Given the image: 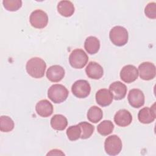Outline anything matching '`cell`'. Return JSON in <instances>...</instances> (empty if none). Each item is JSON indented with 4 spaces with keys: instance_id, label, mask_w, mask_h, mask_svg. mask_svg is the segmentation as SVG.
<instances>
[{
    "instance_id": "obj_1",
    "label": "cell",
    "mask_w": 156,
    "mask_h": 156,
    "mask_svg": "<svg viewBox=\"0 0 156 156\" xmlns=\"http://www.w3.org/2000/svg\"><path fill=\"white\" fill-rule=\"evenodd\" d=\"M26 68L27 73L30 76L39 79L43 77L46 68V64L42 58L35 57L27 61Z\"/></svg>"
},
{
    "instance_id": "obj_2",
    "label": "cell",
    "mask_w": 156,
    "mask_h": 156,
    "mask_svg": "<svg viewBox=\"0 0 156 156\" xmlns=\"http://www.w3.org/2000/svg\"><path fill=\"white\" fill-rule=\"evenodd\" d=\"M109 37L113 44L117 46H122L127 44L129 34L126 28L120 26H116L110 30Z\"/></svg>"
},
{
    "instance_id": "obj_3",
    "label": "cell",
    "mask_w": 156,
    "mask_h": 156,
    "mask_svg": "<svg viewBox=\"0 0 156 156\" xmlns=\"http://www.w3.org/2000/svg\"><path fill=\"white\" fill-rule=\"evenodd\" d=\"M68 94L67 88L62 84H54L48 91V98L55 104L64 102L67 99Z\"/></svg>"
},
{
    "instance_id": "obj_4",
    "label": "cell",
    "mask_w": 156,
    "mask_h": 156,
    "mask_svg": "<svg viewBox=\"0 0 156 156\" xmlns=\"http://www.w3.org/2000/svg\"><path fill=\"white\" fill-rule=\"evenodd\" d=\"M88 61V57L85 51L81 49L73 50L69 56L70 65L76 69L83 68Z\"/></svg>"
},
{
    "instance_id": "obj_5",
    "label": "cell",
    "mask_w": 156,
    "mask_h": 156,
    "mask_svg": "<svg viewBox=\"0 0 156 156\" xmlns=\"http://www.w3.org/2000/svg\"><path fill=\"white\" fill-rule=\"evenodd\" d=\"M122 147V141L119 136L112 135L108 136L104 142L106 153L110 155H116L119 154Z\"/></svg>"
},
{
    "instance_id": "obj_6",
    "label": "cell",
    "mask_w": 156,
    "mask_h": 156,
    "mask_svg": "<svg viewBox=\"0 0 156 156\" xmlns=\"http://www.w3.org/2000/svg\"><path fill=\"white\" fill-rule=\"evenodd\" d=\"M30 23L35 28L43 29L48 23V16L46 13L41 10L37 9L33 11L29 18Z\"/></svg>"
},
{
    "instance_id": "obj_7",
    "label": "cell",
    "mask_w": 156,
    "mask_h": 156,
    "mask_svg": "<svg viewBox=\"0 0 156 156\" xmlns=\"http://www.w3.org/2000/svg\"><path fill=\"white\" fill-rule=\"evenodd\" d=\"M71 91L73 94L78 98L87 97L91 91L90 83L86 80H78L72 85Z\"/></svg>"
},
{
    "instance_id": "obj_8",
    "label": "cell",
    "mask_w": 156,
    "mask_h": 156,
    "mask_svg": "<svg viewBox=\"0 0 156 156\" xmlns=\"http://www.w3.org/2000/svg\"><path fill=\"white\" fill-rule=\"evenodd\" d=\"M138 74L141 79L149 80L155 77L156 68L154 63L145 62L141 63L138 66Z\"/></svg>"
},
{
    "instance_id": "obj_9",
    "label": "cell",
    "mask_w": 156,
    "mask_h": 156,
    "mask_svg": "<svg viewBox=\"0 0 156 156\" xmlns=\"http://www.w3.org/2000/svg\"><path fill=\"white\" fill-rule=\"evenodd\" d=\"M127 99L129 104L134 108H140L144 104V95L140 89L133 88L130 90Z\"/></svg>"
},
{
    "instance_id": "obj_10",
    "label": "cell",
    "mask_w": 156,
    "mask_h": 156,
    "mask_svg": "<svg viewBox=\"0 0 156 156\" xmlns=\"http://www.w3.org/2000/svg\"><path fill=\"white\" fill-rule=\"evenodd\" d=\"M138 76V71L136 68L132 65L124 66L120 71V77L126 83L134 82Z\"/></svg>"
},
{
    "instance_id": "obj_11",
    "label": "cell",
    "mask_w": 156,
    "mask_h": 156,
    "mask_svg": "<svg viewBox=\"0 0 156 156\" xmlns=\"http://www.w3.org/2000/svg\"><path fill=\"white\" fill-rule=\"evenodd\" d=\"M155 104L151 108L144 107L141 108L138 113V120L143 124H149L152 122L155 119Z\"/></svg>"
},
{
    "instance_id": "obj_12",
    "label": "cell",
    "mask_w": 156,
    "mask_h": 156,
    "mask_svg": "<svg viewBox=\"0 0 156 156\" xmlns=\"http://www.w3.org/2000/svg\"><path fill=\"white\" fill-rule=\"evenodd\" d=\"M132 121L131 113L126 109L118 110L115 115L114 121L120 127H126L130 124Z\"/></svg>"
},
{
    "instance_id": "obj_13",
    "label": "cell",
    "mask_w": 156,
    "mask_h": 156,
    "mask_svg": "<svg viewBox=\"0 0 156 156\" xmlns=\"http://www.w3.org/2000/svg\"><path fill=\"white\" fill-rule=\"evenodd\" d=\"M65 76V69L60 65H52L46 71V77L52 82L60 81Z\"/></svg>"
},
{
    "instance_id": "obj_14",
    "label": "cell",
    "mask_w": 156,
    "mask_h": 156,
    "mask_svg": "<svg viewBox=\"0 0 156 156\" xmlns=\"http://www.w3.org/2000/svg\"><path fill=\"white\" fill-rule=\"evenodd\" d=\"M109 90L115 100H121L126 96L127 89L125 84L120 81H116L110 84Z\"/></svg>"
},
{
    "instance_id": "obj_15",
    "label": "cell",
    "mask_w": 156,
    "mask_h": 156,
    "mask_svg": "<svg viewBox=\"0 0 156 156\" xmlns=\"http://www.w3.org/2000/svg\"><path fill=\"white\" fill-rule=\"evenodd\" d=\"M87 76L93 79H99L104 74L102 67L96 62H90L85 68Z\"/></svg>"
},
{
    "instance_id": "obj_16",
    "label": "cell",
    "mask_w": 156,
    "mask_h": 156,
    "mask_svg": "<svg viewBox=\"0 0 156 156\" xmlns=\"http://www.w3.org/2000/svg\"><path fill=\"white\" fill-rule=\"evenodd\" d=\"M113 97L110 91L106 88L99 90L96 93V102L101 107L109 105L113 101Z\"/></svg>"
},
{
    "instance_id": "obj_17",
    "label": "cell",
    "mask_w": 156,
    "mask_h": 156,
    "mask_svg": "<svg viewBox=\"0 0 156 156\" xmlns=\"http://www.w3.org/2000/svg\"><path fill=\"white\" fill-rule=\"evenodd\" d=\"M37 114L41 117H48L53 113V105L47 99H43L37 102L35 106Z\"/></svg>"
},
{
    "instance_id": "obj_18",
    "label": "cell",
    "mask_w": 156,
    "mask_h": 156,
    "mask_svg": "<svg viewBox=\"0 0 156 156\" xmlns=\"http://www.w3.org/2000/svg\"><path fill=\"white\" fill-rule=\"evenodd\" d=\"M58 13L65 17H69L74 13V4L69 1H60L57 5Z\"/></svg>"
},
{
    "instance_id": "obj_19",
    "label": "cell",
    "mask_w": 156,
    "mask_h": 156,
    "mask_svg": "<svg viewBox=\"0 0 156 156\" xmlns=\"http://www.w3.org/2000/svg\"><path fill=\"white\" fill-rule=\"evenodd\" d=\"M84 48L88 54H94L99 50L100 41L96 37L90 36L85 41Z\"/></svg>"
},
{
    "instance_id": "obj_20",
    "label": "cell",
    "mask_w": 156,
    "mask_h": 156,
    "mask_svg": "<svg viewBox=\"0 0 156 156\" xmlns=\"http://www.w3.org/2000/svg\"><path fill=\"white\" fill-rule=\"evenodd\" d=\"M68 125L66 118L60 114L54 115L51 119V126L52 129L56 130H63Z\"/></svg>"
},
{
    "instance_id": "obj_21",
    "label": "cell",
    "mask_w": 156,
    "mask_h": 156,
    "mask_svg": "<svg viewBox=\"0 0 156 156\" xmlns=\"http://www.w3.org/2000/svg\"><path fill=\"white\" fill-rule=\"evenodd\" d=\"M103 113L102 110L97 106L91 107L87 112L88 119L93 123H97L102 118Z\"/></svg>"
},
{
    "instance_id": "obj_22",
    "label": "cell",
    "mask_w": 156,
    "mask_h": 156,
    "mask_svg": "<svg viewBox=\"0 0 156 156\" xmlns=\"http://www.w3.org/2000/svg\"><path fill=\"white\" fill-rule=\"evenodd\" d=\"M114 129L113 122L110 120H104L99 123L97 127V130L99 134L107 136L110 134Z\"/></svg>"
},
{
    "instance_id": "obj_23",
    "label": "cell",
    "mask_w": 156,
    "mask_h": 156,
    "mask_svg": "<svg viewBox=\"0 0 156 156\" xmlns=\"http://www.w3.org/2000/svg\"><path fill=\"white\" fill-rule=\"evenodd\" d=\"M81 129V139H87L90 138L93 134L94 127L90 123L83 121L78 124Z\"/></svg>"
},
{
    "instance_id": "obj_24",
    "label": "cell",
    "mask_w": 156,
    "mask_h": 156,
    "mask_svg": "<svg viewBox=\"0 0 156 156\" xmlns=\"http://www.w3.org/2000/svg\"><path fill=\"white\" fill-rule=\"evenodd\" d=\"M14 122L8 116H1L0 117V130L3 132H9L14 128Z\"/></svg>"
},
{
    "instance_id": "obj_25",
    "label": "cell",
    "mask_w": 156,
    "mask_h": 156,
    "mask_svg": "<svg viewBox=\"0 0 156 156\" xmlns=\"http://www.w3.org/2000/svg\"><path fill=\"white\" fill-rule=\"evenodd\" d=\"M66 135L71 141H76L80 138L81 129L79 124L71 126L66 130Z\"/></svg>"
},
{
    "instance_id": "obj_26",
    "label": "cell",
    "mask_w": 156,
    "mask_h": 156,
    "mask_svg": "<svg viewBox=\"0 0 156 156\" xmlns=\"http://www.w3.org/2000/svg\"><path fill=\"white\" fill-rule=\"evenodd\" d=\"M2 4L4 8L10 12L16 11L22 6V1L21 0H4Z\"/></svg>"
},
{
    "instance_id": "obj_27",
    "label": "cell",
    "mask_w": 156,
    "mask_h": 156,
    "mask_svg": "<svg viewBox=\"0 0 156 156\" xmlns=\"http://www.w3.org/2000/svg\"><path fill=\"white\" fill-rule=\"evenodd\" d=\"M145 15L149 18H156V4L155 2H150L147 4L144 9Z\"/></svg>"
},
{
    "instance_id": "obj_28",
    "label": "cell",
    "mask_w": 156,
    "mask_h": 156,
    "mask_svg": "<svg viewBox=\"0 0 156 156\" xmlns=\"http://www.w3.org/2000/svg\"><path fill=\"white\" fill-rule=\"evenodd\" d=\"M65 155L62 152V151L60 150H58V149H53V150H51L49 152H48L47 154V155Z\"/></svg>"
}]
</instances>
